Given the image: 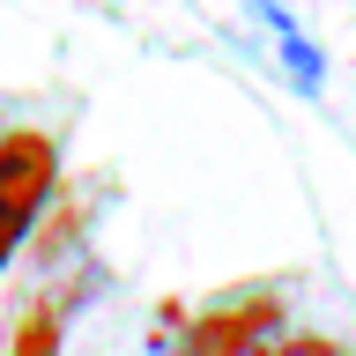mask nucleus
Listing matches in <instances>:
<instances>
[{"mask_svg":"<svg viewBox=\"0 0 356 356\" xmlns=\"http://www.w3.org/2000/svg\"><path fill=\"white\" fill-rule=\"evenodd\" d=\"M44 193H52V141L44 134H8L0 141V267L30 238V216L44 208Z\"/></svg>","mask_w":356,"mask_h":356,"instance_id":"f257e3e1","label":"nucleus"},{"mask_svg":"<svg viewBox=\"0 0 356 356\" xmlns=\"http://www.w3.org/2000/svg\"><path fill=\"white\" fill-rule=\"evenodd\" d=\"M260 22L275 30V44H282V67H289V82H297V89L312 97V89H319V74H327V67H319V52H312V38H305V30H297V22L282 15V8H275V0H260Z\"/></svg>","mask_w":356,"mask_h":356,"instance_id":"f03ea898","label":"nucleus"}]
</instances>
